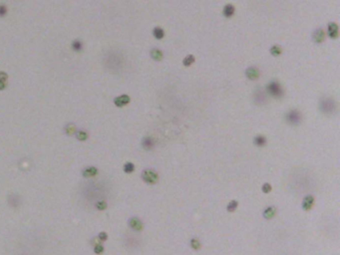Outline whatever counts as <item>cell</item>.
<instances>
[{
  "instance_id": "6da1fadb",
  "label": "cell",
  "mask_w": 340,
  "mask_h": 255,
  "mask_svg": "<svg viewBox=\"0 0 340 255\" xmlns=\"http://www.w3.org/2000/svg\"><path fill=\"white\" fill-rule=\"evenodd\" d=\"M266 90H267L268 94L273 97L275 99H280L282 98L284 95V90L282 86L279 84V82L277 81H272L266 87Z\"/></svg>"
},
{
  "instance_id": "7a4b0ae2",
  "label": "cell",
  "mask_w": 340,
  "mask_h": 255,
  "mask_svg": "<svg viewBox=\"0 0 340 255\" xmlns=\"http://www.w3.org/2000/svg\"><path fill=\"white\" fill-rule=\"evenodd\" d=\"M320 109L325 115H332L336 112V103L331 98L322 99L320 102Z\"/></svg>"
},
{
  "instance_id": "3957f363",
  "label": "cell",
  "mask_w": 340,
  "mask_h": 255,
  "mask_svg": "<svg viewBox=\"0 0 340 255\" xmlns=\"http://www.w3.org/2000/svg\"><path fill=\"white\" fill-rule=\"evenodd\" d=\"M142 178L148 184H156L159 180V174L152 169H146L142 173Z\"/></svg>"
},
{
  "instance_id": "277c9868",
  "label": "cell",
  "mask_w": 340,
  "mask_h": 255,
  "mask_svg": "<svg viewBox=\"0 0 340 255\" xmlns=\"http://www.w3.org/2000/svg\"><path fill=\"white\" fill-rule=\"evenodd\" d=\"M286 122L291 126H297L302 121L301 113L298 110H290L285 116Z\"/></svg>"
},
{
  "instance_id": "5b68a950",
  "label": "cell",
  "mask_w": 340,
  "mask_h": 255,
  "mask_svg": "<svg viewBox=\"0 0 340 255\" xmlns=\"http://www.w3.org/2000/svg\"><path fill=\"white\" fill-rule=\"evenodd\" d=\"M129 226L135 231H142L144 228V223L139 217L134 216L129 219Z\"/></svg>"
},
{
  "instance_id": "8992f818",
  "label": "cell",
  "mask_w": 340,
  "mask_h": 255,
  "mask_svg": "<svg viewBox=\"0 0 340 255\" xmlns=\"http://www.w3.org/2000/svg\"><path fill=\"white\" fill-rule=\"evenodd\" d=\"M314 196H311V194H308V196H306L304 198H303L302 200V209L305 210V211H308L310 210L312 207H313L314 205Z\"/></svg>"
},
{
  "instance_id": "52a82bcc",
  "label": "cell",
  "mask_w": 340,
  "mask_h": 255,
  "mask_svg": "<svg viewBox=\"0 0 340 255\" xmlns=\"http://www.w3.org/2000/svg\"><path fill=\"white\" fill-rule=\"evenodd\" d=\"M130 101L131 99L128 95H121L114 99V104L117 107H124L130 103Z\"/></svg>"
},
{
  "instance_id": "ba28073f",
  "label": "cell",
  "mask_w": 340,
  "mask_h": 255,
  "mask_svg": "<svg viewBox=\"0 0 340 255\" xmlns=\"http://www.w3.org/2000/svg\"><path fill=\"white\" fill-rule=\"evenodd\" d=\"M328 36L332 39H336L339 36V32H338V25L336 23L331 22L328 24Z\"/></svg>"
},
{
  "instance_id": "9c48e42d",
  "label": "cell",
  "mask_w": 340,
  "mask_h": 255,
  "mask_svg": "<svg viewBox=\"0 0 340 255\" xmlns=\"http://www.w3.org/2000/svg\"><path fill=\"white\" fill-rule=\"evenodd\" d=\"M245 75H246L247 78L250 79V80H256V79L259 77L260 72L256 67H249V68L246 69Z\"/></svg>"
},
{
  "instance_id": "30bf717a",
  "label": "cell",
  "mask_w": 340,
  "mask_h": 255,
  "mask_svg": "<svg viewBox=\"0 0 340 255\" xmlns=\"http://www.w3.org/2000/svg\"><path fill=\"white\" fill-rule=\"evenodd\" d=\"M276 207L272 205V206H267L263 210V217L265 219H272L273 217L276 215Z\"/></svg>"
},
{
  "instance_id": "8fae6325",
  "label": "cell",
  "mask_w": 340,
  "mask_h": 255,
  "mask_svg": "<svg viewBox=\"0 0 340 255\" xmlns=\"http://www.w3.org/2000/svg\"><path fill=\"white\" fill-rule=\"evenodd\" d=\"M83 177L84 178H94L98 174V169L95 166H88L83 170Z\"/></svg>"
},
{
  "instance_id": "7c38bea8",
  "label": "cell",
  "mask_w": 340,
  "mask_h": 255,
  "mask_svg": "<svg viewBox=\"0 0 340 255\" xmlns=\"http://www.w3.org/2000/svg\"><path fill=\"white\" fill-rule=\"evenodd\" d=\"M324 39H325V32H324L323 29L319 28V29L314 31V33H313V40H314V42H316V43H321V42H323Z\"/></svg>"
},
{
  "instance_id": "4fadbf2b",
  "label": "cell",
  "mask_w": 340,
  "mask_h": 255,
  "mask_svg": "<svg viewBox=\"0 0 340 255\" xmlns=\"http://www.w3.org/2000/svg\"><path fill=\"white\" fill-rule=\"evenodd\" d=\"M142 146L145 150H152L155 146V143L153 141V138L150 137H146L143 138V142H142Z\"/></svg>"
},
{
  "instance_id": "5bb4252c",
  "label": "cell",
  "mask_w": 340,
  "mask_h": 255,
  "mask_svg": "<svg viewBox=\"0 0 340 255\" xmlns=\"http://www.w3.org/2000/svg\"><path fill=\"white\" fill-rule=\"evenodd\" d=\"M266 142H267V140H266V138L263 135H257L254 138V143L256 146V147H264L266 145Z\"/></svg>"
},
{
  "instance_id": "9a60e30c",
  "label": "cell",
  "mask_w": 340,
  "mask_h": 255,
  "mask_svg": "<svg viewBox=\"0 0 340 255\" xmlns=\"http://www.w3.org/2000/svg\"><path fill=\"white\" fill-rule=\"evenodd\" d=\"M234 12H236V8L232 5V4H227L223 8V15L226 17H232Z\"/></svg>"
},
{
  "instance_id": "2e32d148",
  "label": "cell",
  "mask_w": 340,
  "mask_h": 255,
  "mask_svg": "<svg viewBox=\"0 0 340 255\" xmlns=\"http://www.w3.org/2000/svg\"><path fill=\"white\" fill-rule=\"evenodd\" d=\"M151 57L153 58L155 61H161L164 57V54L161 50L155 48V49L151 50Z\"/></svg>"
},
{
  "instance_id": "e0dca14e",
  "label": "cell",
  "mask_w": 340,
  "mask_h": 255,
  "mask_svg": "<svg viewBox=\"0 0 340 255\" xmlns=\"http://www.w3.org/2000/svg\"><path fill=\"white\" fill-rule=\"evenodd\" d=\"M153 34L155 36V38L161 40L165 37V31L161 28V27H156V28H154V30H153Z\"/></svg>"
},
{
  "instance_id": "ac0fdd59",
  "label": "cell",
  "mask_w": 340,
  "mask_h": 255,
  "mask_svg": "<svg viewBox=\"0 0 340 255\" xmlns=\"http://www.w3.org/2000/svg\"><path fill=\"white\" fill-rule=\"evenodd\" d=\"M282 53V47L279 45H273L272 48H270V54L272 56H279L280 54Z\"/></svg>"
},
{
  "instance_id": "d6986e66",
  "label": "cell",
  "mask_w": 340,
  "mask_h": 255,
  "mask_svg": "<svg viewBox=\"0 0 340 255\" xmlns=\"http://www.w3.org/2000/svg\"><path fill=\"white\" fill-rule=\"evenodd\" d=\"M75 135H76L77 140H79L81 142H84L89 138V135L85 131H78V132L75 133Z\"/></svg>"
},
{
  "instance_id": "ffe728a7",
  "label": "cell",
  "mask_w": 340,
  "mask_h": 255,
  "mask_svg": "<svg viewBox=\"0 0 340 255\" xmlns=\"http://www.w3.org/2000/svg\"><path fill=\"white\" fill-rule=\"evenodd\" d=\"M195 60L196 59L194 57V55H188V56L185 59H183V64L185 65L186 67H189V66H191V65H192V64L195 63Z\"/></svg>"
},
{
  "instance_id": "44dd1931",
  "label": "cell",
  "mask_w": 340,
  "mask_h": 255,
  "mask_svg": "<svg viewBox=\"0 0 340 255\" xmlns=\"http://www.w3.org/2000/svg\"><path fill=\"white\" fill-rule=\"evenodd\" d=\"M190 245L194 250H199V249H201V246L200 240L196 238H192L190 240Z\"/></svg>"
},
{
  "instance_id": "7402d4cb",
  "label": "cell",
  "mask_w": 340,
  "mask_h": 255,
  "mask_svg": "<svg viewBox=\"0 0 340 255\" xmlns=\"http://www.w3.org/2000/svg\"><path fill=\"white\" fill-rule=\"evenodd\" d=\"M72 48L74 51H76V52H80V51L83 49V44H82L80 40H74L72 43Z\"/></svg>"
},
{
  "instance_id": "603a6c76",
  "label": "cell",
  "mask_w": 340,
  "mask_h": 255,
  "mask_svg": "<svg viewBox=\"0 0 340 255\" xmlns=\"http://www.w3.org/2000/svg\"><path fill=\"white\" fill-rule=\"evenodd\" d=\"M238 206V202L236 200H232L231 202L227 204V210L228 212H233L236 210V208Z\"/></svg>"
},
{
  "instance_id": "cb8c5ba5",
  "label": "cell",
  "mask_w": 340,
  "mask_h": 255,
  "mask_svg": "<svg viewBox=\"0 0 340 255\" xmlns=\"http://www.w3.org/2000/svg\"><path fill=\"white\" fill-rule=\"evenodd\" d=\"M135 170V165L133 163H126L124 165V171L126 174H132Z\"/></svg>"
},
{
  "instance_id": "d4e9b609",
  "label": "cell",
  "mask_w": 340,
  "mask_h": 255,
  "mask_svg": "<svg viewBox=\"0 0 340 255\" xmlns=\"http://www.w3.org/2000/svg\"><path fill=\"white\" fill-rule=\"evenodd\" d=\"M65 133L67 134L68 136H72L73 134L76 133V127L74 126L73 124H69L66 126L65 128Z\"/></svg>"
},
{
  "instance_id": "484cf974",
  "label": "cell",
  "mask_w": 340,
  "mask_h": 255,
  "mask_svg": "<svg viewBox=\"0 0 340 255\" xmlns=\"http://www.w3.org/2000/svg\"><path fill=\"white\" fill-rule=\"evenodd\" d=\"M95 206L98 210H105L107 208V202L104 200H101V201L96 202Z\"/></svg>"
},
{
  "instance_id": "4316f807",
  "label": "cell",
  "mask_w": 340,
  "mask_h": 255,
  "mask_svg": "<svg viewBox=\"0 0 340 255\" xmlns=\"http://www.w3.org/2000/svg\"><path fill=\"white\" fill-rule=\"evenodd\" d=\"M261 189H263V193H269L270 191H272V184H270V183L265 182V183L263 185V187H261Z\"/></svg>"
},
{
  "instance_id": "83f0119b",
  "label": "cell",
  "mask_w": 340,
  "mask_h": 255,
  "mask_svg": "<svg viewBox=\"0 0 340 255\" xmlns=\"http://www.w3.org/2000/svg\"><path fill=\"white\" fill-rule=\"evenodd\" d=\"M94 252L96 254H98V255L102 254L104 252V246L102 244H96L95 247H94Z\"/></svg>"
},
{
  "instance_id": "f1b7e54d",
  "label": "cell",
  "mask_w": 340,
  "mask_h": 255,
  "mask_svg": "<svg viewBox=\"0 0 340 255\" xmlns=\"http://www.w3.org/2000/svg\"><path fill=\"white\" fill-rule=\"evenodd\" d=\"M98 238L101 240V241H106L108 239V234L106 232H100L99 235H98Z\"/></svg>"
},
{
  "instance_id": "f546056e",
  "label": "cell",
  "mask_w": 340,
  "mask_h": 255,
  "mask_svg": "<svg viewBox=\"0 0 340 255\" xmlns=\"http://www.w3.org/2000/svg\"><path fill=\"white\" fill-rule=\"evenodd\" d=\"M7 13V8L5 5H0V17L5 16Z\"/></svg>"
},
{
  "instance_id": "4dcf8cb0",
  "label": "cell",
  "mask_w": 340,
  "mask_h": 255,
  "mask_svg": "<svg viewBox=\"0 0 340 255\" xmlns=\"http://www.w3.org/2000/svg\"><path fill=\"white\" fill-rule=\"evenodd\" d=\"M8 79V75L5 72H0V81L1 82H6Z\"/></svg>"
},
{
  "instance_id": "1f68e13d",
  "label": "cell",
  "mask_w": 340,
  "mask_h": 255,
  "mask_svg": "<svg viewBox=\"0 0 340 255\" xmlns=\"http://www.w3.org/2000/svg\"><path fill=\"white\" fill-rule=\"evenodd\" d=\"M6 87V82H1L0 81V90H4Z\"/></svg>"
}]
</instances>
